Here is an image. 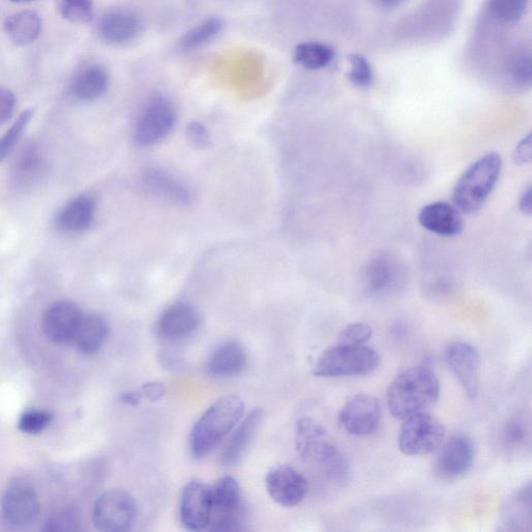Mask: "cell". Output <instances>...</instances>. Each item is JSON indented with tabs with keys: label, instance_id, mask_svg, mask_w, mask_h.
<instances>
[{
	"label": "cell",
	"instance_id": "7c38bea8",
	"mask_svg": "<svg viewBox=\"0 0 532 532\" xmlns=\"http://www.w3.org/2000/svg\"><path fill=\"white\" fill-rule=\"evenodd\" d=\"M475 459V447L465 435L452 436L443 444L434 465L440 481L452 482L467 474Z\"/></svg>",
	"mask_w": 532,
	"mask_h": 532
},
{
	"label": "cell",
	"instance_id": "60d3db41",
	"mask_svg": "<svg viewBox=\"0 0 532 532\" xmlns=\"http://www.w3.org/2000/svg\"><path fill=\"white\" fill-rule=\"evenodd\" d=\"M186 135L190 143L197 148H206L210 144V137L205 126L198 122L189 125Z\"/></svg>",
	"mask_w": 532,
	"mask_h": 532
},
{
	"label": "cell",
	"instance_id": "8992f818",
	"mask_svg": "<svg viewBox=\"0 0 532 532\" xmlns=\"http://www.w3.org/2000/svg\"><path fill=\"white\" fill-rule=\"evenodd\" d=\"M211 492V516L208 528L211 531L228 532L244 530L245 509L241 487L235 478L224 476Z\"/></svg>",
	"mask_w": 532,
	"mask_h": 532
},
{
	"label": "cell",
	"instance_id": "f35d334b",
	"mask_svg": "<svg viewBox=\"0 0 532 532\" xmlns=\"http://www.w3.org/2000/svg\"><path fill=\"white\" fill-rule=\"evenodd\" d=\"M372 336V329L364 323H355L345 327L339 334V344L365 345Z\"/></svg>",
	"mask_w": 532,
	"mask_h": 532
},
{
	"label": "cell",
	"instance_id": "5bb4252c",
	"mask_svg": "<svg viewBox=\"0 0 532 532\" xmlns=\"http://www.w3.org/2000/svg\"><path fill=\"white\" fill-rule=\"evenodd\" d=\"M266 490L271 498L284 508L297 507L309 489L306 477L290 465H280L266 475Z\"/></svg>",
	"mask_w": 532,
	"mask_h": 532
},
{
	"label": "cell",
	"instance_id": "e575fe53",
	"mask_svg": "<svg viewBox=\"0 0 532 532\" xmlns=\"http://www.w3.org/2000/svg\"><path fill=\"white\" fill-rule=\"evenodd\" d=\"M34 114L35 112L33 110L24 111L12 127L5 133L3 138L0 139V162H3L13 151L20 140L23 131L32 121Z\"/></svg>",
	"mask_w": 532,
	"mask_h": 532
},
{
	"label": "cell",
	"instance_id": "d6a6232c",
	"mask_svg": "<svg viewBox=\"0 0 532 532\" xmlns=\"http://www.w3.org/2000/svg\"><path fill=\"white\" fill-rule=\"evenodd\" d=\"M529 0H489L488 9L501 23H516L525 14Z\"/></svg>",
	"mask_w": 532,
	"mask_h": 532
},
{
	"label": "cell",
	"instance_id": "f6af8a7d",
	"mask_svg": "<svg viewBox=\"0 0 532 532\" xmlns=\"http://www.w3.org/2000/svg\"><path fill=\"white\" fill-rule=\"evenodd\" d=\"M531 186L528 185L527 188L521 194L519 199V209L523 215L530 216L532 210V201H531Z\"/></svg>",
	"mask_w": 532,
	"mask_h": 532
},
{
	"label": "cell",
	"instance_id": "9c48e42d",
	"mask_svg": "<svg viewBox=\"0 0 532 532\" xmlns=\"http://www.w3.org/2000/svg\"><path fill=\"white\" fill-rule=\"evenodd\" d=\"M137 516L135 498L123 490H110L95 502L93 523L100 531L123 532L135 525Z\"/></svg>",
	"mask_w": 532,
	"mask_h": 532
},
{
	"label": "cell",
	"instance_id": "c3c4849f",
	"mask_svg": "<svg viewBox=\"0 0 532 532\" xmlns=\"http://www.w3.org/2000/svg\"><path fill=\"white\" fill-rule=\"evenodd\" d=\"M11 2H13V3H28V2H32V0H11Z\"/></svg>",
	"mask_w": 532,
	"mask_h": 532
},
{
	"label": "cell",
	"instance_id": "83f0119b",
	"mask_svg": "<svg viewBox=\"0 0 532 532\" xmlns=\"http://www.w3.org/2000/svg\"><path fill=\"white\" fill-rule=\"evenodd\" d=\"M146 188L157 197L169 202L186 205L192 201V194L177 178L159 170H151L144 175Z\"/></svg>",
	"mask_w": 532,
	"mask_h": 532
},
{
	"label": "cell",
	"instance_id": "bcb514c9",
	"mask_svg": "<svg viewBox=\"0 0 532 532\" xmlns=\"http://www.w3.org/2000/svg\"><path fill=\"white\" fill-rule=\"evenodd\" d=\"M119 401L120 403L124 405L135 407L142 403L143 398L139 390H137V391H129V392L123 393L120 396Z\"/></svg>",
	"mask_w": 532,
	"mask_h": 532
},
{
	"label": "cell",
	"instance_id": "d4e9b609",
	"mask_svg": "<svg viewBox=\"0 0 532 532\" xmlns=\"http://www.w3.org/2000/svg\"><path fill=\"white\" fill-rule=\"evenodd\" d=\"M96 202L90 196H79L66 204L56 219L57 228L64 233H79L92 225Z\"/></svg>",
	"mask_w": 532,
	"mask_h": 532
},
{
	"label": "cell",
	"instance_id": "603a6c76",
	"mask_svg": "<svg viewBox=\"0 0 532 532\" xmlns=\"http://www.w3.org/2000/svg\"><path fill=\"white\" fill-rule=\"evenodd\" d=\"M263 410L253 409L243 420L239 421L237 429L225 444L220 462L224 466H233L243 458L245 451L260 427Z\"/></svg>",
	"mask_w": 532,
	"mask_h": 532
},
{
	"label": "cell",
	"instance_id": "3957f363",
	"mask_svg": "<svg viewBox=\"0 0 532 532\" xmlns=\"http://www.w3.org/2000/svg\"><path fill=\"white\" fill-rule=\"evenodd\" d=\"M296 449L304 462L317 464L329 481L341 483L348 477L347 459L323 425L314 419L304 417L298 421Z\"/></svg>",
	"mask_w": 532,
	"mask_h": 532
},
{
	"label": "cell",
	"instance_id": "52a82bcc",
	"mask_svg": "<svg viewBox=\"0 0 532 532\" xmlns=\"http://www.w3.org/2000/svg\"><path fill=\"white\" fill-rule=\"evenodd\" d=\"M398 435V447L409 457L428 456L439 449L445 438L442 422L434 416L419 412L404 419Z\"/></svg>",
	"mask_w": 532,
	"mask_h": 532
},
{
	"label": "cell",
	"instance_id": "30bf717a",
	"mask_svg": "<svg viewBox=\"0 0 532 532\" xmlns=\"http://www.w3.org/2000/svg\"><path fill=\"white\" fill-rule=\"evenodd\" d=\"M406 279L405 265L394 255L378 254L366 265L364 280L371 295H392L404 286Z\"/></svg>",
	"mask_w": 532,
	"mask_h": 532
},
{
	"label": "cell",
	"instance_id": "8d00e7d4",
	"mask_svg": "<svg viewBox=\"0 0 532 532\" xmlns=\"http://www.w3.org/2000/svg\"><path fill=\"white\" fill-rule=\"evenodd\" d=\"M351 71L348 74L349 81L356 87L366 89L374 83V71L363 56L351 55L349 57Z\"/></svg>",
	"mask_w": 532,
	"mask_h": 532
},
{
	"label": "cell",
	"instance_id": "5b68a950",
	"mask_svg": "<svg viewBox=\"0 0 532 532\" xmlns=\"http://www.w3.org/2000/svg\"><path fill=\"white\" fill-rule=\"evenodd\" d=\"M380 362L379 354L365 345L338 344L319 356L312 372L318 378L365 376Z\"/></svg>",
	"mask_w": 532,
	"mask_h": 532
},
{
	"label": "cell",
	"instance_id": "ac0fdd59",
	"mask_svg": "<svg viewBox=\"0 0 532 532\" xmlns=\"http://www.w3.org/2000/svg\"><path fill=\"white\" fill-rule=\"evenodd\" d=\"M5 520L14 526L33 523L40 513V502L35 490L25 485L9 488L2 500Z\"/></svg>",
	"mask_w": 532,
	"mask_h": 532
},
{
	"label": "cell",
	"instance_id": "f546056e",
	"mask_svg": "<svg viewBox=\"0 0 532 532\" xmlns=\"http://www.w3.org/2000/svg\"><path fill=\"white\" fill-rule=\"evenodd\" d=\"M42 21L38 13L23 11L16 13L5 22V30L13 43L19 46L35 42L41 34Z\"/></svg>",
	"mask_w": 532,
	"mask_h": 532
},
{
	"label": "cell",
	"instance_id": "7402d4cb",
	"mask_svg": "<svg viewBox=\"0 0 532 532\" xmlns=\"http://www.w3.org/2000/svg\"><path fill=\"white\" fill-rule=\"evenodd\" d=\"M110 87V74L103 66L90 64L79 69L70 83L72 96L83 102L101 98Z\"/></svg>",
	"mask_w": 532,
	"mask_h": 532
},
{
	"label": "cell",
	"instance_id": "ba28073f",
	"mask_svg": "<svg viewBox=\"0 0 532 532\" xmlns=\"http://www.w3.org/2000/svg\"><path fill=\"white\" fill-rule=\"evenodd\" d=\"M177 121V113L173 102L162 95L148 101L142 111L133 141L139 147H151L164 141L173 131Z\"/></svg>",
	"mask_w": 532,
	"mask_h": 532
},
{
	"label": "cell",
	"instance_id": "cb8c5ba5",
	"mask_svg": "<svg viewBox=\"0 0 532 532\" xmlns=\"http://www.w3.org/2000/svg\"><path fill=\"white\" fill-rule=\"evenodd\" d=\"M531 500V484L528 483L505 501L500 514V529L507 531L530 530L532 523Z\"/></svg>",
	"mask_w": 532,
	"mask_h": 532
},
{
	"label": "cell",
	"instance_id": "ee69618b",
	"mask_svg": "<svg viewBox=\"0 0 532 532\" xmlns=\"http://www.w3.org/2000/svg\"><path fill=\"white\" fill-rule=\"evenodd\" d=\"M139 392L143 398V401L146 399L148 402L155 403L161 401V399L165 396L166 387L162 383L150 382L143 385L139 389Z\"/></svg>",
	"mask_w": 532,
	"mask_h": 532
},
{
	"label": "cell",
	"instance_id": "4316f807",
	"mask_svg": "<svg viewBox=\"0 0 532 532\" xmlns=\"http://www.w3.org/2000/svg\"><path fill=\"white\" fill-rule=\"evenodd\" d=\"M45 171V161L38 147L29 145L16 159L12 170V182L17 190H26L35 185Z\"/></svg>",
	"mask_w": 532,
	"mask_h": 532
},
{
	"label": "cell",
	"instance_id": "6da1fadb",
	"mask_svg": "<svg viewBox=\"0 0 532 532\" xmlns=\"http://www.w3.org/2000/svg\"><path fill=\"white\" fill-rule=\"evenodd\" d=\"M440 385L428 367H412L399 374L387 391V406L392 416L406 419L433 406L439 398Z\"/></svg>",
	"mask_w": 532,
	"mask_h": 532
},
{
	"label": "cell",
	"instance_id": "44dd1931",
	"mask_svg": "<svg viewBox=\"0 0 532 532\" xmlns=\"http://www.w3.org/2000/svg\"><path fill=\"white\" fill-rule=\"evenodd\" d=\"M248 354L241 342L226 341L211 354L206 371L208 376L218 380L229 379L246 369Z\"/></svg>",
	"mask_w": 532,
	"mask_h": 532
},
{
	"label": "cell",
	"instance_id": "484cf974",
	"mask_svg": "<svg viewBox=\"0 0 532 532\" xmlns=\"http://www.w3.org/2000/svg\"><path fill=\"white\" fill-rule=\"evenodd\" d=\"M109 332V325L102 316L84 314L72 344L82 355L93 356L102 349Z\"/></svg>",
	"mask_w": 532,
	"mask_h": 532
},
{
	"label": "cell",
	"instance_id": "4fadbf2b",
	"mask_svg": "<svg viewBox=\"0 0 532 532\" xmlns=\"http://www.w3.org/2000/svg\"><path fill=\"white\" fill-rule=\"evenodd\" d=\"M445 361L470 399H475L480 387L481 359L476 349L465 341L450 342L444 353Z\"/></svg>",
	"mask_w": 532,
	"mask_h": 532
},
{
	"label": "cell",
	"instance_id": "d6986e66",
	"mask_svg": "<svg viewBox=\"0 0 532 532\" xmlns=\"http://www.w3.org/2000/svg\"><path fill=\"white\" fill-rule=\"evenodd\" d=\"M142 31L140 18L126 10H113L101 16L97 33L111 45H124L135 40Z\"/></svg>",
	"mask_w": 532,
	"mask_h": 532
},
{
	"label": "cell",
	"instance_id": "7bdbcfd3",
	"mask_svg": "<svg viewBox=\"0 0 532 532\" xmlns=\"http://www.w3.org/2000/svg\"><path fill=\"white\" fill-rule=\"evenodd\" d=\"M532 157V139L528 135L516 146L513 152V162L517 166H525L530 164Z\"/></svg>",
	"mask_w": 532,
	"mask_h": 532
},
{
	"label": "cell",
	"instance_id": "f1b7e54d",
	"mask_svg": "<svg viewBox=\"0 0 532 532\" xmlns=\"http://www.w3.org/2000/svg\"><path fill=\"white\" fill-rule=\"evenodd\" d=\"M500 445L508 455L518 456L530 448L531 427L530 420L524 414L518 413L504 423L500 433Z\"/></svg>",
	"mask_w": 532,
	"mask_h": 532
},
{
	"label": "cell",
	"instance_id": "ffe728a7",
	"mask_svg": "<svg viewBox=\"0 0 532 532\" xmlns=\"http://www.w3.org/2000/svg\"><path fill=\"white\" fill-rule=\"evenodd\" d=\"M418 222L425 230L440 236L454 237L464 230V220L459 209L447 202H434L424 206Z\"/></svg>",
	"mask_w": 532,
	"mask_h": 532
},
{
	"label": "cell",
	"instance_id": "7a4b0ae2",
	"mask_svg": "<svg viewBox=\"0 0 532 532\" xmlns=\"http://www.w3.org/2000/svg\"><path fill=\"white\" fill-rule=\"evenodd\" d=\"M241 397L226 395L212 404L195 423L190 436V449L195 459L211 454L244 417Z\"/></svg>",
	"mask_w": 532,
	"mask_h": 532
},
{
	"label": "cell",
	"instance_id": "2e32d148",
	"mask_svg": "<svg viewBox=\"0 0 532 532\" xmlns=\"http://www.w3.org/2000/svg\"><path fill=\"white\" fill-rule=\"evenodd\" d=\"M84 313L75 303L60 301L51 305L43 316L45 336L58 345L72 344Z\"/></svg>",
	"mask_w": 532,
	"mask_h": 532
},
{
	"label": "cell",
	"instance_id": "836d02e7",
	"mask_svg": "<svg viewBox=\"0 0 532 532\" xmlns=\"http://www.w3.org/2000/svg\"><path fill=\"white\" fill-rule=\"evenodd\" d=\"M62 16L71 23L85 24L94 16L93 0H61Z\"/></svg>",
	"mask_w": 532,
	"mask_h": 532
},
{
	"label": "cell",
	"instance_id": "8fae6325",
	"mask_svg": "<svg viewBox=\"0 0 532 532\" xmlns=\"http://www.w3.org/2000/svg\"><path fill=\"white\" fill-rule=\"evenodd\" d=\"M380 422L381 406L378 399L365 393L353 396L339 414L340 427L356 437L374 434Z\"/></svg>",
	"mask_w": 532,
	"mask_h": 532
},
{
	"label": "cell",
	"instance_id": "74e56055",
	"mask_svg": "<svg viewBox=\"0 0 532 532\" xmlns=\"http://www.w3.org/2000/svg\"><path fill=\"white\" fill-rule=\"evenodd\" d=\"M510 76L515 85L526 88L531 84V57L529 53L520 52L509 67Z\"/></svg>",
	"mask_w": 532,
	"mask_h": 532
},
{
	"label": "cell",
	"instance_id": "1f68e13d",
	"mask_svg": "<svg viewBox=\"0 0 532 532\" xmlns=\"http://www.w3.org/2000/svg\"><path fill=\"white\" fill-rule=\"evenodd\" d=\"M224 25L223 19L219 17H210L202 21L180 39L179 49L183 52H192L201 48L218 37Z\"/></svg>",
	"mask_w": 532,
	"mask_h": 532
},
{
	"label": "cell",
	"instance_id": "9a60e30c",
	"mask_svg": "<svg viewBox=\"0 0 532 532\" xmlns=\"http://www.w3.org/2000/svg\"><path fill=\"white\" fill-rule=\"evenodd\" d=\"M201 326V316L195 306L179 302L167 308L156 323V334L167 342H180L194 336Z\"/></svg>",
	"mask_w": 532,
	"mask_h": 532
},
{
	"label": "cell",
	"instance_id": "277c9868",
	"mask_svg": "<svg viewBox=\"0 0 532 532\" xmlns=\"http://www.w3.org/2000/svg\"><path fill=\"white\" fill-rule=\"evenodd\" d=\"M502 171L500 154L491 152L477 159L459 178L452 201L466 215L480 211L499 181Z\"/></svg>",
	"mask_w": 532,
	"mask_h": 532
},
{
	"label": "cell",
	"instance_id": "b9f144b4",
	"mask_svg": "<svg viewBox=\"0 0 532 532\" xmlns=\"http://www.w3.org/2000/svg\"><path fill=\"white\" fill-rule=\"evenodd\" d=\"M16 105V98L14 94L4 88L0 87V125L6 123L13 115Z\"/></svg>",
	"mask_w": 532,
	"mask_h": 532
},
{
	"label": "cell",
	"instance_id": "d590c367",
	"mask_svg": "<svg viewBox=\"0 0 532 532\" xmlns=\"http://www.w3.org/2000/svg\"><path fill=\"white\" fill-rule=\"evenodd\" d=\"M53 414L42 410L24 412L18 421V429L24 434L38 435L44 432L52 423Z\"/></svg>",
	"mask_w": 532,
	"mask_h": 532
},
{
	"label": "cell",
	"instance_id": "4dcf8cb0",
	"mask_svg": "<svg viewBox=\"0 0 532 532\" xmlns=\"http://www.w3.org/2000/svg\"><path fill=\"white\" fill-rule=\"evenodd\" d=\"M335 56V49L326 43L305 42L296 47L294 59L307 70H321L331 65Z\"/></svg>",
	"mask_w": 532,
	"mask_h": 532
},
{
	"label": "cell",
	"instance_id": "ab89813d",
	"mask_svg": "<svg viewBox=\"0 0 532 532\" xmlns=\"http://www.w3.org/2000/svg\"><path fill=\"white\" fill-rule=\"evenodd\" d=\"M47 531H74L78 530V518L73 512L65 511L51 516L45 524Z\"/></svg>",
	"mask_w": 532,
	"mask_h": 532
},
{
	"label": "cell",
	"instance_id": "7dc6e473",
	"mask_svg": "<svg viewBox=\"0 0 532 532\" xmlns=\"http://www.w3.org/2000/svg\"><path fill=\"white\" fill-rule=\"evenodd\" d=\"M372 2L379 8L392 10L402 6L406 0H372Z\"/></svg>",
	"mask_w": 532,
	"mask_h": 532
},
{
	"label": "cell",
	"instance_id": "e0dca14e",
	"mask_svg": "<svg viewBox=\"0 0 532 532\" xmlns=\"http://www.w3.org/2000/svg\"><path fill=\"white\" fill-rule=\"evenodd\" d=\"M210 516V487L199 480L190 482L180 498L181 524L188 530L202 531L208 528Z\"/></svg>",
	"mask_w": 532,
	"mask_h": 532
}]
</instances>
